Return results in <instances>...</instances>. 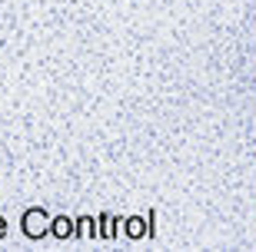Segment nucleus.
<instances>
[{"label": "nucleus", "mask_w": 256, "mask_h": 252, "mask_svg": "<svg viewBox=\"0 0 256 252\" xmlns=\"http://www.w3.org/2000/svg\"><path fill=\"white\" fill-rule=\"evenodd\" d=\"M20 233L27 236L30 243L47 239L50 236V213L44 209V206H30V209H24V216H20Z\"/></svg>", "instance_id": "nucleus-1"}, {"label": "nucleus", "mask_w": 256, "mask_h": 252, "mask_svg": "<svg viewBox=\"0 0 256 252\" xmlns=\"http://www.w3.org/2000/svg\"><path fill=\"white\" fill-rule=\"evenodd\" d=\"M120 233H124L126 243H140V239H150V216H124L120 223Z\"/></svg>", "instance_id": "nucleus-2"}, {"label": "nucleus", "mask_w": 256, "mask_h": 252, "mask_svg": "<svg viewBox=\"0 0 256 252\" xmlns=\"http://www.w3.org/2000/svg\"><path fill=\"white\" fill-rule=\"evenodd\" d=\"M76 236V219L66 213H57L50 216V239H57V243H66V239H74Z\"/></svg>", "instance_id": "nucleus-3"}, {"label": "nucleus", "mask_w": 256, "mask_h": 252, "mask_svg": "<svg viewBox=\"0 0 256 252\" xmlns=\"http://www.w3.org/2000/svg\"><path fill=\"white\" fill-rule=\"evenodd\" d=\"M100 236V219L96 216H76V243H86V239H96Z\"/></svg>", "instance_id": "nucleus-4"}, {"label": "nucleus", "mask_w": 256, "mask_h": 252, "mask_svg": "<svg viewBox=\"0 0 256 252\" xmlns=\"http://www.w3.org/2000/svg\"><path fill=\"white\" fill-rule=\"evenodd\" d=\"M7 233H10V223H7V216H0V243L7 239Z\"/></svg>", "instance_id": "nucleus-5"}, {"label": "nucleus", "mask_w": 256, "mask_h": 252, "mask_svg": "<svg viewBox=\"0 0 256 252\" xmlns=\"http://www.w3.org/2000/svg\"><path fill=\"white\" fill-rule=\"evenodd\" d=\"M253 93H256V90H253Z\"/></svg>", "instance_id": "nucleus-6"}]
</instances>
